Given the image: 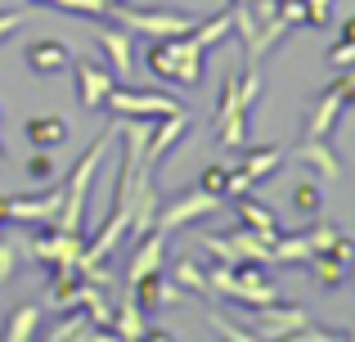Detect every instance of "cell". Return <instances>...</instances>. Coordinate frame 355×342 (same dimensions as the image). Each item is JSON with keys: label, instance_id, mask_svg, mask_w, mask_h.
<instances>
[{"label": "cell", "instance_id": "40", "mask_svg": "<svg viewBox=\"0 0 355 342\" xmlns=\"http://www.w3.org/2000/svg\"><path fill=\"white\" fill-rule=\"evenodd\" d=\"M32 5H50V0H32Z\"/></svg>", "mask_w": 355, "mask_h": 342}, {"label": "cell", "instance_id": "33", "mask_svg": "<svg viewBox=\"0 0 355 342\" xmlns=\"http://www.w3.org/2000/svg\"><path fill=\"white\" fill-rule=\"evenodd\" d=\"M329 63H333V68H355V36H342V41L333 45Z\"/></svg>", "mask_w": 355, "mask_h": 342}, {"label": "cell", "instance_id": "39", "mask_svg": "<svg viewBox=\"0 0 355 342\" xmlns=\"http://www.w3.org/2000/svg\"><path fill=\"white\" fill-rule=\"evenodd\" d=\"M342 36H355V18H347V27H342Z\"/></svg>", "mask_w": 355, "mask_h": 342}, {"label": "cell", "instance_id": "18", "mask_svg": "<svg viewBox=\"0 0 355 342\" xmlns=\"http://www.w3.org/2000/svg\"><path fill=\"white\" fill-rule=\"evenodd\" d=\"M108 334H113V338H144V334H148V311L139 307L135 298H130V289L117 298V307H113V325H108Z\"/></svg>", "mask_w": 355, "mask_h": 342}, {"label": "cell", "instance_id": "1", "mask_svg": "<svg viewBox=\"0 0 355 342\" xmlns=\"http://www.w3.org/2000/svg\"><path fill=\"white\" fill-rule=\"evenodd\" d=\"M257 95H261V72H257V63H248V68H243V77H239V72H230V77H225L216 122H211L220 149H234L239 153L243 144H248V113H252V104H257Z\"/></svg>", "mask_w": 355, "mask_h": 342}, {"label": "cell", "instance_id": "30", "mask_svg": "<svg viewBox=\"0 0 355 342\" xmlns=\"http://www.w3.org/2000/svg\"><path fill=\"white\" fill-rule=\"evenodd\" d=\"M225 176H230L225 162H211V167H202V176H198V189H207V194H216V198H225Z\"/></svg>", "mask_w": 355, "mask_h": 342}, {"label": "cell", "instance_id": "37", "mask_svg": "<svg viewBox=\"0 0 355 342\" xmlns=\"http://www.w3.org/2000/svg\"><path fill=\"white\" fill-rule=\"evenodd\" d=\"M0 225H9V194H0Z\"/></svg>", "mask_w": 355, "mask_h": 342}, {"label": "cell", "instance_id": "22", "mask_svg": "<svg viewBox=\"0 0 355 342\" xmlns=\"http://www.w3.org/2000/svg\"><path fill=\"white\" fill-rule=\"evenodd\" d=\"M36 325H41V311H36L32 302H23V307H14L5 316V325H0V342H27V338H36Z\"/></svg>", "mask_w": 355, "mask_h": 342}, {"label": "cell", "instance_id": "13", "mask_svg": "<svg viewBox=\"0 0 355 342\" xmlns=\"http://www.w3.org/2000/svg\"><path fill=\"white\" fill-rule=\"evenodd\" d=\"M166 262V230H148V234L135 239V253H130V266H126V289L135 280H144V275L162 271Z\"/></svg>", "mask_w": 355, "mask_h": 342}, {"label": "cell", "instance_id": "3", "mask_svg": "<svg viewBox=\"0 0 355 342\" xmlns=\"http://www.w3.org/2000/svg\"><path fill=\"white\" fill-rule=\"evenodd\" d=\"M148 72L162 81H175L184 90H198L202 86V72H207V50L193 41V32L180 36H157V45L144 54Z\"/></svg>", "mask_w": 355, "mask_h": 342}, {"label": "cell", "instance_id": "31", "mask_svg": "<svg viewBox=\"0 0 355 342\" xmlns=\"http://www.w3.org/2000/svg\"><path fill=\"white\" fill-rule=\"evenodd\" d=\"M275 18L288 27V32H293V27H302V23H306V5H302V0H279Z\"/></svg>", "mask_w": 355, "mask_h": 342}, {"label": "cell", "instance_id": "20", "mask_svg": "<svg viewBox=\"0 0 355 342\" xmlns=\"http://www.w3.org/2000/svg\"><path fill=\"white\" fill-rule=\"evenodd\" d=\"M23 135L27 144H36V149H54V144L68 140V122H63L59 113H36L23 122Z\"/></svg>", "mask_w": 355, "mask_h": 342}, {"label": "cell", "instance_id": "15", "mask_svg": "<svg viewBox=\"0 0 355 342\" xmlns=\"http://www.w3.org/2000/svg\"><path fill=\"white\" fill-rule=\"evenodd\" d=\"M297 162L315 171V180H342V158L333 153L329 140L320 135H306V144H297Z\"/></svg>", "mask_w": 355, "mask_h": 342}, {"label": "cell", "instance_id": "35", "mask_svg": "<svg viewBox=\"0 0 355 342\" xmlns=\"http://www.w3.org/2000/svg\"><path fill=\"white\" fill-rule=\"evenodd\" d=\"M14 271H18V248L0 239V289H5V284L14 280Z\"/></svg>", "mask_w": 355, "mask_h": 342}, {"label": "cell", "instance_id": "11", "mask_svg": "<svg viewBox=\"0 0 355 342\" xmlns=\"http://www.w3.org/2000/svg\"><path fill=\"white\" fill-rule=\"evenodd\" d=\"M63 207V185H54V189L45 194H32V198H23V194H9V221H18V225H41V221H54Z\"/></svg>", "mask_w": 355, "mask_h": 342}, {"label": "cell", "instance_id": "25", "mask_svg": "<svg viewBox=\"0 0 355 342\" xmlns=\"http://www.w3.org/2000/svg\"><path fill=\"white\" fill-rule=\"evenodd\" d=\"M230 32H234V14H230V9H220L216 18H198V23H193V41H198L202 50H211V45H220V41H225Z\"/></svg>", "mask_w": 355, "mask_h": 342}, {"label": "cell", "instance_id": "24", "mask_svg": "<svg viewBox=\"0 0 355 342\" xmlns=\"http://www.w3.org/2000/svg\"><path fill=\"white\" fill-rule=\"evenodd\" d=\"M50 342H72V338H99V329H90V316L86 307H68V316L59 320V325L45 334Z\"/></svg>", "mask_w": 355, "mask_h": 342}, {"label": "cell", "instance_id": "21", "mask_svg": "<svg viewBox=\"0 0 355 342\" xmlns=\"http://www.w3.org/2000/svg\"><path fill=\"white\" fill-rule=\"evenodd\" d=\"M230 203H234V212H239V225L257 230V234H266V239H275V234H279V216L266 207V203L248 198V194H239V198H230Z\"/></svg>", "mask_w": 355, "mask_h": 342}, {"label": "cell", "instance_id": "5", "mask_svg": "<svg viewBox=\"0 0 355 342\" xmlns=\"http://www.w3.org/2000/svg\"><path fill=\"white\" fill-rule=\"evenodd\" d=\"M113 18L126 23V32H139V36H180V32H193L198 18L193 14H171V9H130V5H113Z\"/></svg>", "mask_w": 355, "mask_h": 342}, {"label": "cell", "instance_id": "27", "mask_svg": "<svg viewBox=\"0 0 355 342\" xmlns=\"http://www.w3.org/2000/svg\"><path fill=\"white\" fill-rule=\"evenodd\" d=\"M171 280L180 284V289H189V293H207V271H202V266L193 262V257H184V262H175Z\"/></svg>", "mask_w": 355, "mask_h": 342}, {"label": "cell", "instance_id": "7", "mask_svg": "<svg viewBox=\"0 0 355 342\" xmlns=\"http://www.w3.org/2000/svg\"><path fill=\"white\" fill-rule=\"evenodd\" d=\"M220 203L225 198H216V194H207V189H189V194H180V198H171L166 207H157V221H153V230H184V225H193L198 216H211V212H220Z\"/></svg>", "mask_w": 355, "mask_h": 342}, {"label": "cell", "instance_id": "2", "mask_svg": "<svg viewBox=\"0 0 355 342\" xmlns=\"http://www.w3.org/2000/svg\"><path fill=\"white\" fill-rule=\"evenodd\" d=\"M117 131H121V117L108 131H99L95 140H90V149L81 153L77 162H72V171L63 176V207H59V230H68V234H81V216H86V198H90V180H95V171H99V162H104V153H108V144L117 140Z\"/></svg>", "mask_w": 355, "mask_h": 342}, {"label": "cell", "instance_id": "29", "mask_svg": "<svg viewBox=\"0 0 355 342\" xmlns=\"http://www.w3.org/2000/svg\"><path fill=\"white\" fill-rule=\"evenodd\" d=\"M202 253H211L225 266H239V253H234V243H230V234H202Z\"/></svg>", "mask_w": 355, "mask_h": 342}, {"label": "cell", "instance_id": "16", "mask_svg": "<svg viewBox=\"0 0 355 342\" xmlns=\"http://www.w3.org/2000/svg\"><path fill=\"white\" fill-rule=\"evenodd\" d=\"M99 50H104L108 68H113V77H126V72H135V36L121 32V27H104V32L95 36Z\"/></svg>", "mask_w": 355, "mask_h": 342}, {"label": "cell", "instance_id": "10", "mask_svg": "<svg viewBox=\"0 0 355 342\" xmlns=\"http://www.w3.org/2000/svg\"><path fill=\"white\" fill-rule=\"evenodd\" d=\"M72 68H77V99H81V108L99 113V108H104V99H108V90L117 86V81H113V68H104L99 59H77Z\"/></svg>", "mask_w": 355, "mask_h": 342}, {"label": "cell", "instance_id": "26", "mask_svg": "<svg viewBox=\"0 0 355 342\" xmlns=\"http://www.w3.org/2000/svg\"><path fill=\"white\" fill-rule=\"evenodd\" d=\"M293 212H297V216H320V212H324V189L315 180H302L293 189Z\"/></svg>", "mask_w": 355, "mask_h": 342}, {"label": "cell", "instance_id": "14", "mask_svg": "<svg viewBox=\"0 0 355 342\" xmlns=\"http://www.w3.org/2000/svg\"><path fill=\"white\" fill-rule=\"evenodd\" d=\"M23 63H27V72H36V77H54V72H63L72 63V50L63 41H54V36H41V41H32L23 50Z\"/></svg>", "mask_w": 355, "mask_h": 342}, {"label": "cell", "instance_id": "34", "mask_svg": "<svg viewBox=\"0 0 355 342\" xmlns=\"http://www.w3.org/2000/svg\"><path fill=\"white\" fill-rule=\"evenodd\" d=\"M302 5H306V23H315V27L333 23V0H302Z\"/></svg>", "mask_w": 355, "mask_h": 342}, {"label": "cell", "instance_id": "12", "mask_svg": "<svg viewBox=\"0 0 355 342\" xmlns=\"http://www.w3.org/2000/svg\"><path fill=\"white\" fill-rule=\"evenodd\" d=\"M184 131H189V108L157 117V126L148 131V144H144V167H157V162H162L166 153H171L175 144L184 140Z\"/></svg>", "mask_w": 355, "mask_h": 342}, {"label": "cell", "instance_id": "36", "mask_svg": "<svg viewBox=\"0 0 355 342\" xmlns=\"http://www.w3.org/2000/svg\"><path fill=\"white\" fill-rule=\"evenodd\" d=\"M23 18H27V14H23V9H0V41H5V36H9V32H14V27H18V23H23Z\"/></svg>", "mask_w": 355, "mask_h": 342}, {"label": "cell", "instance_id": "32", "mask_svg": "<svg viewBox=\"0 0 355 342\" xmlns=\"http://www.w3.org/2000/svg\"><path fill=\"white\" fill-rule=\"evenodd\" d=\"M207 325H216V334H220V338H230V342H248V338H257L252 329H239V325H230V320L220 316V311H211V316H207Z\"/></svg>", "mask_w": 355, "mask_h": 342}, {"label": "cell", "instance_id": "8", "mask_svg": "<svg viewBox=\"0 0 355 342\" xmlns=\"http://www.w3.org/2000/svg\"><path fill=\"white\" fill-rule=\"evenodd\" d=\"M248 316H252V325H261V329H252L257 338H297V329L311 325V311L288 307V302H270V307H257Z\"/></svg>", "mask_w": 355, "mask_h": 342}, {"label": "cell", "instance_id": "19", "mask_svg": "<svg viewBox=\"0 0 355 342\" xmlns=\"http://www.w3.org/2000/svg\"><path fill=\"white\" fill-rule=\"evenodd\" d=\"M284 167V149L279 144H261V149H252V144H243L239 149V171H248L252 185H261L270 171Z\"/></svg>", "mask_w": 355, "mask_h": 342}, {"label": "cell", "instance_id": "4", "mask_svg": "<svg viewBox=\"0 0 355 342\" xmlns=\"http://www.w3.org/2000/svg\"><path fill=\"white\" fill-rule=\"evenodd\" d=\"M351 104H355V68L342 72L338 81H329V86L320 90L311 117H306V135H320V140H329V135L338 131V122L347 117Z\"/></svg>", "mask_w": 355, "mask_h": 342}, {"label": "cell", "instance_id": "23", "mask_svg": "<svg viewBox=\"0 0 355 342\" xmlns=\"http://www.w3.org/2000/svg\"><path fill=\"white\" fill-rule=\"evenodd\" d=\"M306 271H311V280L320 284V289H342L347 284V262L342 257H333V253H315V257H306Z\"/></svg>", "mask_w": 355, "mask_h": 342}, {"label": "cell", "instance_id": "17", "mask_svg": "<svg viewBox=\"0 0 355 342\" xmlns=\"http://www.w3.org/2000/svg\"><path fill=\"white\" fill-rule=\"evenodd\" d=\"M81 271H77V262H59V266H50V302L59 311H68V307H81Z\"/></svg>", "mask_w": 355, "mask_h": 342}, {"label": "cell", "instance_id": "9", "mask_svg": "<svg viewBox=\"0 0 355 342\" xmlns=\"http://www.w3.org/2000/svg\"><path fill=\"white\" fill-rule=\"evenodd\" d=\"M86 239L81 234H68V230H41V234L27 243V257L41 266H59V262H77Z\"/></svg>", "mask_w": 355, "mask_h": 342}, {"label": "cell", "instance_id": "28", "mask_svg": "<svg viewBox=\"0 0 355 342\" xmlns=\"http://www.w3.org/2000/svg\"><path fill=\"white\" fill-rule=\"evenodd\" d=\"M54 176H59V162L50 158V149H41V153H32V158H27V180H36V185H50Z\"/></svg>", "mask_w": 355, "mask_h": 342}, {"label": "cell", "instance_id": "6", "mask_svg": "<svg viewBox=\"0 0 355 342\" xmlns=\"http://www.w3.org/2000/svg\"><path fill=\"white\" fill-rule=\"evenodd\" d=\"M180 99L171 95H157V90H126V86H113L104 99V113H117V117H166V113H180Z\"/></svg>", "mask_w": 355, "mask_h": 342}, {"label": "cell", "instance_id": "38", "mask_svg": "<svg viewBox=\"0 0 355 342\" xmlns=\"http://www.w3.org/2000/svg\"><path fill=\"white\" fill-rule=\"evenodd\" d=\"M347 284L355 289V253H351V262H347Z\"/></svg>", "mask_w": 355, "mask_h": 342}, {"label": "cell", "instance_id": "41", "mask_svg": "<svg viewBox=\"0 0 355 342\" xmlns=\"http://www.w3.org/2000/svg\"><path fill=\"white\" fill-rule=\"evenodd\" d=\"M0 162H5V149H0Z\"/></svg>", "mask_w": 355, "mask_h": 342}]
</instances>
